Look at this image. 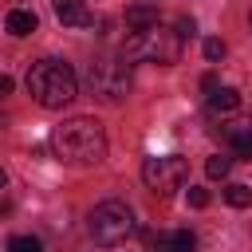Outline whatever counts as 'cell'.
<instances>
[{"mask_svg": "<svg viewBox=\"0 0 252 252\" xmlns=\"http://www.w3.org/2000/svg\"><path fill=\"white\" fill-rule=\"evenodd\" d=\"M51 150L55 158L71 161V165H94L106 158V134L94 118H63L51 130Z\"/></svg>", "mask_w": 252, "mask_h": 252, "instance_id": "1", "label": "cell"}, {"mask_svg": "<svg viewBox=\"0 0 252 252\" xmlns=\"http://www.w3.org/2000/svg\"><path fill=\"white\" fill-rule=\"evenodd\" d=\"M28 94L43 110H63L79 94V75L63 59H35L28 67Z\"/></svg>", "mask_w": 252, "mask_h": 252, "instance_id": "2", "label": "cell"}, {"mask_svg": "<svg viewBox=\"0 0 252 252\" xmlns=\"http://www.w3.org/2000/svg\"><path fill=\"white\" fill-rule=\"evenodd\" d=\"M134 232V213H130V205L126 201H98L94 209H91V236H94V244H102V248H114V244H122L126 236Z\"/></svg>", "mask_w": 252, "mask_h": 252, "instance_id": "3", "label": "cell"}, {"mask_svg": "<svg viewBox=\"0 0 252 252\" xmlns=\"http://www.w3.org/2000/svg\"><path fill=\"white\" fill-rule=\"evenodd\" d=\"M126 55H138V59H150V63H177L181 59V35L161 28V24H154L146 32H130Z\"/></svg>", "mask_w": 252, "mask_h": 252, "instance_id": "4", "label": "cell"}, {"mask_svg": "<svg viewBox=\"0 0 252 252\" xmlns=\"http://www.w3.org/2000/svg\"><path fill=\"white\" fill-rule=\"evenodd\" d=\"M87 87L102 102H122L130 91V63L122 59H94L87 67Z\"/></svg>", "mask_w": 252, "mask_h": 252, "instance_id": "5", "label": "cell"}, {"mask_svg": "<svg viewBox=\"0 0 252 252\" xmlns=\"http://www.w3.org/2000/svg\"><path fill=\"white\" fill-rule=\"evenodd\" d=\"M189 177V161L177 158V154H165V158H146L142 161V181L158 193V197H169L185 185Z\"/></svg>", "mask_w": 252, "mask_h": 252, "instance_id": "6", "label": "cell"}, {"mask_svg": "<svg viewBox=\"0 0 252 252\" xmlns=\"http://www.w3.org/2000/svg\"><path fill=\"white\" fill-rule=\"evenodd\" d=\"M55 16L63 28H91L94 24V16L87 12L83 0H55Z\"/></svg>", "mask_w": 252, "mask_h": 252, "instance_id": "7", "label": "cell"}, {"mask_svg": "<svg viewBox=\"0 0 252 252\" xmlns=\"http://www.w3.org/2000/svg\"><path fill=\"white\" fill-rule=\"evenodd\" d=\"M197 240L189 228H177V232H158L154 236V252H193Z\"/></svg>", "mask_w": 252, "mask_h": 252, "instance_id": "8", "label": "cell"}, {"mask_svg": "<svg viewBox=\"0 0 252 252\" xmlns=\"http://www.w3.org/2000/svg\"><path fill=\"white\" fill-rule=\"evenodd\" d=\"M4 28H8V35L24 39V35H32V32L39 28V20H35V12H32V8H12V12L4 16Z\"/></svg>", "mask_w": 252, "mask_h": 252, "instance_id": "9", "label": "cell"}, {"mask_svg": "<svg viewBox=\"0 0 252 252\" xmlns=\"http://www.w3.org/2000/svg\"><path fill=\"white\" fill-rule=\"evenodd\" d=\"M158 24V8L154 4H134V8H126V28L130 32H146V28H154Z\"/></svg>", "mask_w": 252, "mask_h": 252, "instance_id": "10", "label": "cell"}, {"mask_svg": "<svg viewBox=\"0 0 252 252\" xmlns=\"http://www.w3.org/2000/svg\"><path fill=\"white\" fill-rule=\"evenodd\" d=\"M236 106H240V94L232 87H213V94H209V110L213 114H232Z\"/></svg>", "mask_w": 252, "mask_h": 252, "instance_id": "11", "label": "cell"}, {"mask_svg": "<svg viewBox=\"0 0 252 252\" xmlns=\"http://www.w3.org/2000/svg\"><path fill=\"white\" fill-rule=\"evenodd\" d=\"M224 138H228V146H232L236 154L252 158V126H228V130H224Z\"/></svg>", "mask_w": 252, "mask_h": 252, "instance_id": "12", "label": "cell"}, {"mask_svg": "<svg viewBox=\"0 0 252 252\" xmlns=\"http://www.w3.org/2000/svg\"><path fill=\"white\" fill-rule=\"evenodd\" d=\"M224 201H228L232 209H248V205H252V189L240 185V181H232V185H224Z\"/></svg>", "mask_w": 252, "mask_h": 252, "instance_id": "13", "label": "cell"}, {"mask_svg": "<svg viewBox=\"0 0 252 252\" xmlns=\"http://www.w3.org/2000/svg\"><path fill=\"white\" fill-rule=\"evenodd\" d=\"M228 169H232V158H224V154H213V158L205 161V173H209L213 181H220V177H224Z\"/></svg>", "mask_w": 252, "mask_h": 252, "instance_id": "14", "label": "cell"}, {"mask_svg": "<svg viewBox=\"0 0 252 252\" xmlns=\"http://www.w3.org/2000/svg\"><path fill=\"white\" fill-rule=\"evenodd\" d=\"M8 252H43V244L35 236H12L8 240Z\"/></svg>", "mask_w": 252, "mask_h": 252, "instance_id": "15", "label": "cell"}, {"mask_svg": "<svg viewBox=\"0 0 252 252\" xmlns=\"http://www.w3.org/2000/svg\"><path fill=\"white\" fill-rule=\"evenodd\" d=\"M220 55H224V43H220V39H205V59H209V63H217Z\"/></svg>", "mask_w": 252, "mask_h": 252, "instance_id": "16", "label": "cell"}, {"mask_svg": "<svg viewBox=\"0 0 252 252\" xmlns=\"http://www.w3.org/2000/svg\"><path fill=\"white\" fill-rule=\"evenodd\" d=\"M189 205H193V209H205V205H209V189H193V185H189Z\"/></svg>", "mask_w": 252, "mask_h": 252, "instance_id": "17", "label": "cell"}, {"mask_svg": "<svg viewBox=\"0 0 252 252\" xmlns=\"http://www.w3.org/2000/svg\"><path fill=\"white\" fill-rule=\"evenodd\" d=\"M193 32H197V24H193V16H181V20H177V35L185 39V35H193Z\"/></svg>", "mask_w": 252, "mask_h": 252, "instance_id": "18", "label": "cell"}, {"mask_svg": "<svg viewBox=\"0 0 252 252\" xmlns=\"http://www.w3.org/2000/svg\"><path fill=\"white\" fill-rule=\"evenodd\" d=\"M12 94V75H0V98Z\"/></svg>", "mask_w": 252, "mask_h": 252, "instance_id": "19", "label": "cell"}, {"mask_svg": "<svg viewBox=\"0 0 252 252\" xmlns=\"http://www.w3.org/2000/svg\"><path fill=\"white\" fill-rule=\"evenodd\" d=\"M4 185H8V173H4V169H0V189H4Z\"/></svg>", "mask_w": 252, "mask_h": 252, "instance_id": "20", "label": "cell"}, {"mask_svg": "<svg viewBox=\"0 0 252 252\" xmlns=\"http://www.w3.org/2000/svg\"><path fill=\"white\" fill-rule=\"evenodd\" d=\"M0 118H4V110H0Z\"/></svg>", "mask_w": 252, "mask_h": 252, "instance_id": "21", "label": "cell"}]
</instances>
